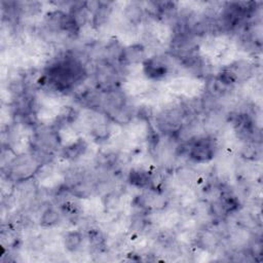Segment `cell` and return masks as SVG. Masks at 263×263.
Instances as JSON below:
<instances>
[{"label": "cell", "instance_id": "cell-1", "mask_svg": "<svg viewBox=\"0 0 263 263\" xmlns=\"http://www.w3.org/2000/svg\"><path fill=\"white\" fill-rule=\"evenodd\" d=\"M189 157L197 163H206L215 155L214 140L210 137L199 138L191 143Z\"/></svg>", "mask_w": 263, "mask_h": 263}, {"label": "cell", "instance_id": "cell-2", "mask_svg": "<svg viewBox=\"0 0 263 263\" xmlns=\"http://www.w3.org/2000/svg\"><path fill=\"white\" fill-rule=\"evenodd\" d=\"M125 16L131 24L137 25L142 21L144 12L142 7L139 6L137 3H130L125 9Z\"/></svg>", "mask_w": 263, "mask_h": 263}, {"label": "cell", "instance_id": "cell-3", "mask_svg": "<svg viewBox=\"0 0 263 263\" xmlns=\"http://www.w3.org/2000/svg\"><path fill=\"white\" fill-rule=\"evenodd\" d=\"M83 242V235L79 231H68L64 237V245L67 250L75 251Z\"/></svg>", "mask_w": 263, "mask_h": 263}, {"label": "cell", "instance_id": "cell-4", "mask_svg": "<svg viewBox=\"0 0 263 263\" xmlns=\"http://www.w3.org/2000/svg\"><path fill=\"white\" fill-rule=\"evenodd\" d=\"M86 150L87 144L85 143V141L79 140L65 149V157H67L68 159H76L80 155L84 154Z\"/></svg>", "mask_w": 263, "mask_h": 263}, {"label": "cell", "instance_id": "cell-5", "mask_svg": "<svg viewBox=\"0 0 263 263\" xmlns=\"http://www.w3.org/2000/svg\"><path fill=\"white\" fill-rule=\"evenodd\" d=\"M60 220V213L53 208L49 207L44 211V213L40 218V222L44 226H53L56 225Z\"/></svg>", "mask_w": 263, "mask_h": 263}]
</instances>
